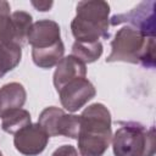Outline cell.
I'll return each instance as SVG.
<instances>
[{
  "mask_svg": "<svg viewBox=\"0 0 156 156\" xmlns=\"http://www.w3.org/2000/svg\"><path fill=\"white\" fill-rule=\"evenodd\" d=\"M78 150L82 156H102L112 140L111 113L100 102L88 106L80 115Z\"/></svg>",
  "mask_w": 156,
  "mask_h": 156,
  "instance_id": "obj_1",
  "label": "cell"
},
{
  "mask_svg": "<svg viewBox=\"0 0 156 156\" xmlns=\"http://www.w3.org/2000/svg\"><path fill=\"white\" fill-rule=\"evenodd\" d=\"M140 63L155 67V35H147L130 26L118 29L111 40V54L106 62Z\"/></svg>",
  "mask_w": 156,
  "mask_h": 156,
  "instance_id": "obj_2",
  "label": "cell"
},
{
  "mask_svg": "<svg viewBox=\"0 0 156 156\" xmlns=\"http://www.w3.org/2000/svg\"><path fill=\"white\" fill-rule=\"evenodd\" d=\"M77 15L71 22V30L76 41H98L108 38L110 5L102 0L79 1Z\"/></svg>",
  "mask_w": 156,
  "mask_h": 156,
  "instance_id": "obj_3",
  "label": "cell"
},
{
  "mask_svg": "<svg viewBox=\"0 0 156 156\" xmlns=\"http://www.w3.org/2000/svg\"><path fill=\"white\" fill-rule=\"evenodd\" d=\"M115 156H154L156 150L155 128L138 122H124L112 136Z\"/></svg>",
  "mask_w": 156,
  "mask_h": 156,
  "instance_id": "obj_4",
  "label": "cell"
},
{
  "mask_svg": "<svg viewBox=\"0 0 156 156\" xmlns=\"http://www.w3.org/2000/svg\"><path fill=\"white\" fill-rule=\"evenodd\" d=\"M38 124L49 136L63 135L71 139H77L80 128V116L68 115L63 110L50 106L41 111Z\"/></svg>",
  "mask_w": 156,
  "mask_h": 156,
  "instance_id": "obj_5",
  "label": "cell"
},
{
  "mask_svg": "<svg viewBox=\"0 0 156 156\" xmlns=\"http://www.w3.org/2000/svg\"><path fill=\"white\" fill-rule=\"evenodd\" d=\"M155 1H144L126 13L112 16L110 20L111 26L127 23L135 29L141 30L147 35H154L155 32Z\"/></svg>",
  "mask_w": 156,
  "mask_h": 156,
  "instance_id": "obj_6",
  "label": "cell"
},
{
  "mask_svg": "<svg viewBox=\"0 0 156 156\" xmlns=\"http://www.w3.org/2000/svg\"><path fill=\"white\" fill-rule=\"evenodd\" d=\"M57 93L61 105L68 112H76L95 96L96 90L87 78H78L63 85Z\"/></svg>",
  "mask_w": 156,
  "mask_h": 156,
  "instance_id": "obj_7",
  "label": "cell"
},
{
  "mask_svg": "<svg viewBox=\"0 0 156 156\" xmlns=\"http://www.w3.org/2000/svg\"><path fill=\"white\" fill-rule=\"evenodd\" d=\"M49 141V135L38 123H30L15 134L13 145L24 156H37L41 154Z\"/></svg>",
  "mask_w": 156,
  "mask_h": 156,
  "instance_id": "obj_8",
  "label": "cell"
},
{
  "mask_svg": "<svg viewBox=\"0 0 156 156\" xmlns=\"http://www.w3.org/2000/svg\"><path fill=\"white\" fill-rule=\"evenodd\" d=\"M61 40L60 26L51 20L34 22L28 32L27 41L32 48H48Z\"/></svg>",
  "mask_w": 156,
  "mask_h": 156,
  "instance_id": "obj_9",
  "label": "cell"
},
{
  "mask_svg": "<svg viewBox=\"0 0 156 156\" xmlns=\"http://www.w3.org/2000/svg\"><path fill=\"white\" fill-rule=\"evenodd\" d=\"M85 65L73 55H68L66 57H62V60L56 65V69L54 73V85L58 91L67 83L78 78H85Z\"/></svg>",
  "mask_w": 156,
  "mask_h": 156,
  "instance_id": "obj_10",
  "label": "cell"
},
{
  "mask_svg": "<svg viewBox=\"0 0 156 156\" xmlns=\"http://www.w3.org/2000/svg\"><path fill=\"white\" fill-rule=\"evenodd\" d=\"M27 99V93L21 83L11 82L0 88V118L9 112L22 108Z\"/></svg>",
  "mask_w": 156,
  "mask_h": 156,
  "instance_id": "obj_11",
  "label": "cell"
},
{
  "mask_svg": "<svg viewBox=\"0 0 156 156\" xmlns=\"http://www.w3.org/2000/svg\"><path fill=\"white\" fill-rule=\"evenodd\" d=\"M63 54H65V45L62 40H60L56 44L48 48H40V49L33 48L32 58L38 67L48 69L56 66L62 60Z\"/></svg>",
  "mask_w": 156,
  "mask_h": 156,
  "instance_id": "obj_12",
  "label": "cell"
},
{
  "mask_svg": "<svg viewBox=\"0 0 156 156\" xmlns=\"http://www.w3.org/2000/svg\"><path fill=\"white\" fill-rule=\"evenodd\" d=\"M22 57V46L10 41L0 44V72L5 76L7 72L17 67Z\"/></svg>",
  "mask_w": 156,
  "mask_h": 156,
  "instance_id": "obj_13",
  "label": "cell"
},
{
  "mask_svg": "<svg viewBox=\"0 0 156 156\" xmlns=\"http://www.w3.org/2000/svg\"><path fill=\"white\" fill-rule=\"evenodd\" d=\"M102 44L98 41H74L72 45V54L84 65L95 62L102 55Z\"/></svg>",
  "mask_w": 156,
  "mask_h": 156,
  "instance_id": "obj_14",
  "label": "cell"
},
{
  "mask_svg": "<svg viewBox=\"0 0 156 156\" xmlns=\"http://www.w3.org/2000/svg\"><path fill=\"white\" fill-rule=\"evenodd\" d=\"M30 123L32 122H30L29 112L23 108H17V110L9 112L7 115H5L2 117L1 128L4 132L15 135L18 130H21L22 128L27 127Z\"/></svg>",
  "mask_w": 156,
  "mask_h": 156,
  "instance_id": "obj_15",
  "label": "cell"
},
{
  "mask_svg": "<svg viewBox=\"0 0 156 156\" xmlns=\"http://www.w3.org/2000/svg\"><path fill=\"white\" fill-rule=\"evenodd\" d=\"M13 33H15V41L22 46L27 40V35L29 32L30 26L33 24L32 16L24 11H15L11 13Z\"/></svg>",
  "mask_w": 156,
  "mask_h": 156,
  "instance_id": "obj_16",
  "label": "cell"
},
{
  "mask_svg": "<svg viewBox=\"0 0 156 156\" xmlns=\"http://www.w3.org/2000/svg\"><path fill=\"white\" fill-rule=\"evenodd\" d=\"M10 10V4L5 0H0V44L10 41L16 43Z\"/></svg>",
  "mask_w": 156,
  "mask_h": 156,
  "instance_id": "obj_17",
  "label": "cell"
},
{
  "mask_svg": "<svg viewBox=\"0 0 156 156\" xmlns=\"http://www.w3.org/2000/svg\"><path fill=\"white\" fill-rule=\"evenodd\" d=\"M51 156H78V151L72 145H62L56 149Z\"/></svg>",
  "mask_w": 156,
  "mask_h": 156,
  "instance_id": "obj_18",
  "label": "cell"
},
{
  "mask_svg": "<svg viewBox=\"0 0 156 156\" xmlns=\"http://www.w3.org/2000/svg\"><path fill=\"white\" fill-rule=\"evenodd\" d=\"M32 5L38 10V11H49L51 9V6L54 5L52 1H32Z\"/></svg>",
  "mask_w": 156,
  "mask_h": 156,
  "instance_id": "obj_19",
  "label": "cell"
},
{
  "mask_svg": "<svg viewBox=\"0 0 156 156\" xmlns=\"http://www.w3.org/2000/svg\"><path fill=\"white\" fill-rule=\"evenodd\" d=\"M2 77H4V74H2L1 72H0V78H2Z\"/></svg>",
  "mask_w": 156,
  "mask_h": 156,
  "instance_id": "obj_20",
  "label": "cell"
},
{
  "mask_svg": "<svg viewBox=\"0 0 156 156\" xmlns=\"http://www.w3.org/2000/svg\"><path fill=\"white\" fill-rule=\"evenodd\" d=\"M0 156H2V154H1V151H0Z\"/></svg>",
  "mask_w": 156,
  "mask_h": 156,
  "instance_id": "obj_21",
  "label": "cell"
}]
</instances>
